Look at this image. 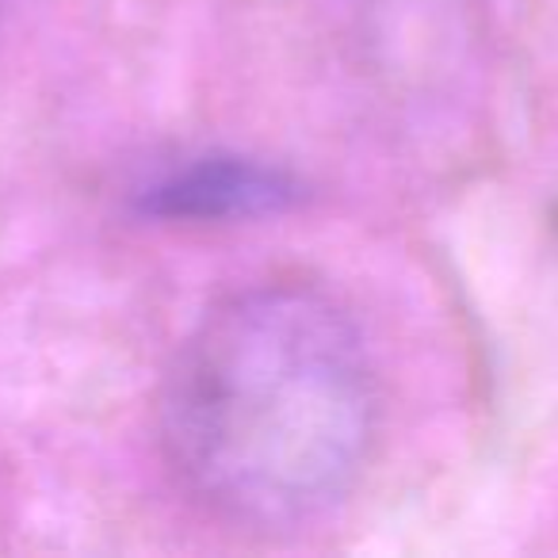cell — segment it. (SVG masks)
Returning <instances> with one entry per match:
<instances>
[{"label":"cell","instance_id":"obj_2","mask_svg":"<svg viewBox=\"0 0 558 558\" xmlns=\"http://www.w3.org/2000/svg\"><path fill=\"white\" fill-rule=\"evenodd\" d=\"M299 195L288 172L245 157H199L165 172L142 192V207L169 222H222V218L276 215Z\"/></svg>","mask_w":558,"mask_h":558},{"label":"cell","instance_id":"obj_1","mask_svg":"<svg viewBox=\"0 0 558 558\" xmlns=\"http://www.w3.org/2000/svg\"><path fill=\"white\" fill-rule=\"evenodd\" d=\"M375 421V367L349 311L306 283H264L218 303L180 344L161 448L192 501L276 532L349 497Z\"/></svg>","mask_w":558,"mask_h":558}]
</instances>
